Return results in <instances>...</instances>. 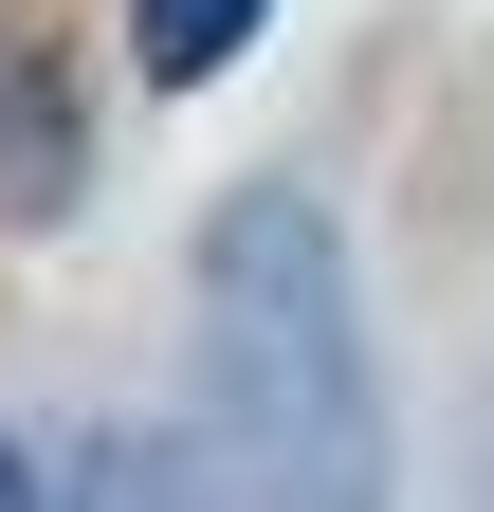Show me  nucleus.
Listing matches in <instances>:
<instances>
[{"label": "nucleus", "instance_id": "2", "mask_svg": "<svg viewBox=\"0 0 494 512\" xmlns=\"http://www.w3.org/2000/svg\"><path fill=\"white\" fill-rule=\"evenodd\" d=\"M55 74H37V55H0V183H37V202H55V165H74V147H55V110H37Z\"/></svg>", "mask_w": 494, "mask_h": 512}, {"label": "nucleus", "instance_id": "1", "mask_svg": "<svg viewBox=\"0 0 494 512\" xmlns=\"http://www.w3.org/2000/svg\"><path fill=\"white\" fill-rule=\"evenodd\" d=\"M257 19H275V0H129V55H147V92H202Z\"/></svg>", "mask_w": 494, "mask_h": 512}, {"label": "nucleus", "instance_id": "3", "mask_svg": "<svg viewBox=\"0 0 494 512\" xmlns=\"http://www.w3.org/2000/svg\"><path fill=\"white\" fill-rule=\"evenodd\" d=\"M19 494H37V458H19V439H0V512H19Z\"/></svg>", "mask_w": 494, "mask_h": 512}]
</instances>
